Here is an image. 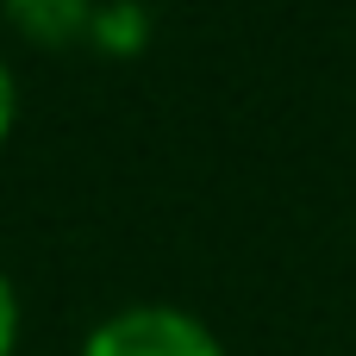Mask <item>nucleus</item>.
<instances>
[{"mask_svg":"<svg viewBox=\"0 0 356 356\" xmlns=\"http://www.w3.org/2000/svg\"><path fill=\"white\" fill-rule=\"evenodd\" d=\"M6 125H13V81H6V69H0V138H6Z\"/></svg>","mask_w":356,"mask_h":356,"instance_id":"3","label":"nucleus"},{"mask_svg":"<svg viewBox=\"0 0 356 356\" xmlns=\"http://www.w3.org/2000/svg\"><path fill=\"white\" fill-rule=\"evenodd\" d=\"M81 356H219V344L194 319L144 307V313H119L113 325H100Z\"/></svg>","mask_w":356,"mask_h":356,"instance_id":"1","label":"nucleus"},{"mask_svg":"<svg viewBox=\"0 0 356 356\" xmlns=\"http://www.w3.org/2000/svg\"><path fill=\"white\" fill-rule=\"evenodd\" d=\"M13 332H19V307H13V288L0 282V356L13 350Z\"/></svg>","mask_w":356,"mask_h":356,"instance_id":"2","label":"nucleus"}]
</instances>
